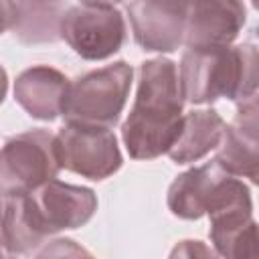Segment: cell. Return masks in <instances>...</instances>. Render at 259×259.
<instances>
[{
    "mask_svg": "<svg viewBox=\"0 0 259 259\" xmlns=\"http://www.w3.org/2000/svg\"><path fill=\"white\" fill-rule=\"evenodd\" d=\"M6 91H8V75H6L4 67L0 65V103L4 101V97H6Z\"/></svg>",
    "mask_w": 259,
    "mask_h": 259,
    "instance_id": "cell-19",
    "label": "cell"
},
{
    "mask_svg": "<svg viewBox=\"0 0 259 259\" xmlns=\"http://www.w3.org/2000/svg\"><path fill=\"white\" fill-rule=\"evenodd\" d=\"M61 170L55 136L42 127L10 138L0 148V198L32 192Z\"/></svg>",
    "mask_w": 259,
    "mask_h": 259,
    "instance_id": "cell-5",
    "label": "cell"
},
{
    "mask_svg": "<svg viewBox=\"0 0 259 259\" xmlns=\"http://www.w3.org/2000/svg\"><path fill=\"white\" fill-rule=\"evenodd\" d=\"M259 123H257V97L239 103L233 123L225 125L214 162L235 178H249L257 182L259 166Z\"/></svg>",
    "mask_w": 259,
    "mask_h": 259,
    "instance_id": "cell-10",
    "label": "cell"
},
{
    "mask_svg": "<svg viewBox=\"0 0 259 259\" xmlns=\"http://www.w3.org/2000/svg\"><path fill=\"white\" fill-rule=\"evenodd\" d=\"M247 10L235 0L188 2L184 45L188 49H225L239 36Z\"/></svg>",
    "mask_w": 259,
    "mask_h": 259,
    "instance_id": "cell-8",
    "label": "cell"
},
{
    "mask_svg": "<svg viewBox=\"0 0 259 259\" xmlns=\"http://www.w3.org/2000/svg\"><path fill=\"white\" fill-rule=\"evenodd\" d=\"M34 259H95L85 247L75 243L73 239H55L49 241Z\"/></svg>",
    "mask_w": 259,
    "mask_h": 259,
    "instance_id": "cell-16",
    "label": "cell"
},
{
    "mask_svg": "<svg viewBox=\"0 0 259 259\" xmlns=\"http://www.w3.org/2000/svg\"><path fill=\"white\" fill-rule=\"evenodd\" d=\"M67 6L61 2H12V34L24 45L55 42Z\"/></svg>",
    "mask_w": 259,
    "mask_h": 259,
    "instance_id": "cell-15",
    "label": "cell"
},
{
    "mask_svg": "<svg viewBox=\"0 0 259 259\" xmlns=\"http://www.w3.org/2000/svg\"><path fill=\"white\" fill-rule=\"evenodd\" d=\"M0 259H10V253H8V251H6V247H4L2 235H0Z\"/></svg>",
    "mask_w": 259,
    "mask_h": 259,
    "instance_id": "cell-20",
    "label": "cell"
},
{
    "mask_svg": "<svg viewBox=\"0 0 259 259\" xmlns=\"http://www.w3.org/2000/svg\"><path fill=\"white\" fill-rule=\"evenodd\" d=\"M227 172L212 160L176 176L168 188V208L174 217L194 221L206 214L212 188Z\"/></svg>",
    "mask_w": 259,
    "mask_h": 259,
    "instance_id": "cell-12",
    "label": "cell"
},
{
    "mask_svg": "<svg viewBox=\"0 0 259 259\" xmlns=\"http://www.w3.org/2000/svg\"><path fill=\"white\" fill-rule=\"evenodd\" d=\"M168 259H219V255L206 243L196 239H186L174 245Z\"/></svg>",
    "mask_w": 259,
    "mask_h": 259,
    "instance_id": "cell-17",
    "label": "cell"
},
{
    "mask_svg": "<svg viewBox=\"0 0 259 259\" xmlns=\"http://www.w3.org/2000/svg\"><path fill=\"white\" fill-rule=\"evenodd\" d=\"M134 69L125 61L89 71L69 85L63 107L65 121L113 127L125 107Z\"/></svg>",
    "mask_w": 259,
    "mask_h": 259,
    "instance_id": "cell-4",
    "label": "cell"
},
{
    "mask_svg": "<svg viewBox=\"0 0 259 259\" xmlns=\"http://www.w3.org/2000/svg\"><path fill=\"white\" fill-rule=\"evenodd\" d=\"M182 107L184 97L176 63L164 57L144 61L136 101L121 125L127 154L134 160L168 154L182 127Z\"/></svg>",
    "mask_w": 259,
    "mask_h": 259,
    "instance_id": "cell-1",
    "label": "cell"
},
{
    "mask_svg": "<svg viewBox=\"0 0 259 259\" xmlns=\"http://www.w3.org/2000/svg\"><path fill=\"white\" fill-rule=\"evenodd\" d=\"M125 10L134 38L144 51L172 53L182 45L188 2H130Z\"/></svg>",
    "mask_w": 259,
    "mask_h": 259,
    "instance_id": "cell-9",
    "label": "cell"
},
{
    "mask_svg": "<svg viewBox=\"0 0 259 259\" xmlns=\"http://www.w3.org/2000/svg\"><path fill=\"white\" fill-rule=\"evenodd\" d=\"M184 101L239 103L257 97V49L251 42L225 49H186L178 69Z\"/></svg>",
    "mask_w": 259,
    "mask_h": 259,
    "instance_id": "cell-3",
    "label": "cell"
},
{
    "mask_svg": "<svg viewBox=\"0 0 259 259\" xmlns=\"http://www.w3.org/2000/svg\"><path fill=\"white\" fill-rule=\"evenodd\" d=\"M10 259H18V257H16V255H10Z\"/></svg>",
    "mask_w": 259,
    "mask_h": 259,
    "instance_id": "cell-21",
    "label": "cell"
},
{
    "mask_svg": "<svg viewBox=\"0 0 259 259\" xmlns=\"http://www.w3.org/2000/svg\"><path fill=\"white\" fill-rule=\"evenodd\" d=\"M225 119L214 109H192L184 113L180 134L168 156L176 164H190L217 150L225 132Z\"/></svg>",
    "mask_w": 259,
    "mask_h": 259,
    "instance_id": "cell-13",
    "label": "cell"
},
{
    "mask_svg": "<svg viewBox=\"0 0 259 259\" xmlns=\"http://www.w3.org/2000/svg\"><path fill=\"white\" fill-rule=\"evenodd\" d=\"M71 81L65 73L49 65L24 69L14 81V99L34 119L53 121L63 115Z\"/></svg>",
    "mask_w": 259,
    "mask_h": 259,
    "instance_id": "cell-11",
    "label": "cell"
},
{
    "mask_svg": "<svg viewBox=\"0 0 259 259\" xmlns=\"http://www.w3.org/2000/svg\"><path fill=\"white\" fill-rule=\"evenodd\" d=\"M12 22V2H0V34L10 28Z\"/></svg>",
    "mask_w": 259,
    "mask_h": 259,
    "instance_id": "cell-18",
    "label": "cell"
},
{
    "mask_svg": "<svg viewBox=\"0 0 259 259\" xmlns=\"http://www.w3.org/2000/svg\"><path fill=\"white\" fill-rule=\"evenodd\" d=\"M97 210V196L87 186H75L57 178L32 192L8 196V227L26 249H36L49 235L79 229Z\"/></svg>",
    "mask_w": 259,
    "mask_h": 259,
    "instance_id": "cell-2",
    "label": "cell"
},
{
    "mask_svg": "<svg viewBox=\"0 0 259 259\" xmlns=\"http://www.w3.org/2000/svg\"><path fill=\"white\" fill-rule=\"evenodd\" d=\"M210 241L223 259H259L253 210H235L210 219Z\"/></svg>",
    "mask_w": 259,
    "mask_h": 259,
    "instance_id": "cell-14",
    "label": "cell"
},
{
    "mask_svg": "<svg viewBox=\"0 0 259 259\" xmlns=\"http://www.w3.org/2000/svg\"><path fill=\"white\" fill-rule=\"evenodd\" d=\"M61 168L89 180H105L121 168V152L111 130L65 121L55 136Z\"/></svg>",
    "mask_w": 259,
    "mask_h": 259,
    "instance_id": "cell-7",
    "label": "cell"
},
{
    "mask_svg": "<svg viewBox=\"0 0 259 259\" xmlns=\"http://www.w3.org/2000/svg\"><path fill=\"white\" fill-rule=\"evenodd\" d=\"M61 38L87 61H101L117 53L125 40V20L117 6L107 2H81L67 6Z\"/></svg>",
    "mask_w": 259,
    "mask_h": 259,
    "instance_id": "cell-6",
    "label": "cell"
}]
</instances>
